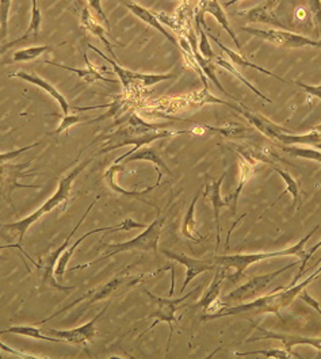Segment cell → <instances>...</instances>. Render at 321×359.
<instances>
[{
  "label": "cell",
  "mask_w": 321,
  "mask_h": 359,
  "mask_svg": "<svg viewBox=\"0 0 321 359\" xmlns=\"http://www.w3.org/2000/svg\"><path fill=\"white\" fill-rule=\"evenodd\" d=\"M209 36H210V39H212V40L214 41V42L220 46L221 49H222V52H224V53H226V56L232 60V62H235L236 65H240V67H248V68H254V69H257V71H259V72H263V74H266V75H268V76H273V78L280 80L282 83H287V84H290V80L283 79L281 76L275 75L274 72H271V71H268V69H264V68H261L259 65H255V64H252V62L245 60L243 56L238 55V53H236V52H233V50H231L229 48H226V46H225V45H224L219 39H216V36H213V34H209Z\"/></svg>",
  "instance_id": "obj_26"
},
{
  "label": "cell",
  "mask_w": 321,
  "mask_h": 359,
  "mask_svg": "<svg viewBox=\"0 0 321 359\" xmlns=\"http://www.w3.org/2000/svg\"><path fill=\"white\" fill-rule=\"evenodd\" d=\"M13 0H0V39L4 40L8 33V18Z\"/></svg>",
  "instance_id": "obj_38"
},
{
  "label": "cell",
  "mask_w": 321,
  "mask_h": 359,
  "mask_svg": "<svg viewBox=\"0 0 321 359\" xmlns=\"http://www.w3.org/2000/svg\"><path fill=\"white\" fill-rule=\"evenodd\" d=\"M252 325L261 332V335L255 337V338H250L245 340L248 341H257V340L273 339L278 340L283 344V348L292 351V347L297 346V344H308L312 346L317 350L319 357L321 355V338H308V337H300V335H293V334H278V332H273V331H267L264 328L259 327L258 324L252 323Z\"/></svg>",
  "instance_id": "obj_14"
},
{
  "label": "cell",
  "mask_w": 321,
  "mask_h": 359,
  "mask_svg": "<svg viewBox=\"0 0 321 359\" xmlns=\"http://www.w3.org/2000/svg\"><path fill=\"white\" fill-rule=\"evenodd\" d=\"M10 76L25 80V81H27V83H32V84L40 87L41 90H43L48 95H50L53 100L59 103V106H60L64 116H68V114H69V109H71V107H69L68 100H65V97L61 95L60 93L56 90V87L52 86L49 81L42 79L41 76L36 75V74H27V72H23V71L15 72V74H13V75H10Z\"/></svg>",
  "instance_id": "obj_19"
},
{
  "label": "cell",
  "mask_w": 321,
  "mask_h": 359,
  "mask_svg": "<svg viewBox=\"0 0 321 359\" xmlns=\"http://www.w3.org/2000/svg\"><path fill=\"white\" fill-rule=\"evenodd\" d=\"M202 191H203V189H201L196 194L194 200L190 203V206H189V209L186 212V216H184L183 224H182V233L187 239L196 240V236L201 240H205L207 238V236H202L201 233L196 228V225H197V221H196V205H197V202H198L200 197H201Z\"/></svg>",
  "instance_id": "obj_25"
},
{
  "label": "cell",
  "mask_w": 321,
  "mask_h": 359,
  "mask_svg": "<svg viewBox=\"0 0 321 359\" xmlns=\"http://www.w3.org/2000/svg\"><path fill=\"white\" fill-rule=\"evenodd\" d=\"M120 1L126 8H129V11H130L132 14H135L139 20L145 22L148 26L156 29L167 40L170 41V42H172L177 48H179V41L177 40V37H175L172 33H170V32L163 26L161 20H159V17H158L156 14L151 13L149 10H146L145 7H142V6L137 4V3H132V1H126V0H120Z\"/></svg>",
  "instance_id": "obj_18"
},
{
  "label": "cell",
  "mask_w": 321,
  "mask_h": 359,
  "mask_svg": "<svg viewBox=\"0 0 321 359\" xmlns=\"http://www.w3.org/2000/svg\"><path fill=\"white\" fill-rule=\"evenodd\" d=\"M142 290H144V293L148 296V299L151 301V312H149V315L145 319L155 318L156 321L146 331H144L141 334L140 338L144 337L148 331H151L153 327H156L160 321L167 323L168 327H170V337H168V343H167V353H168L170 351V346H171V339H172V332H174V324H178L177 320H175V313H177L178 305L182 304L184 299H189L194 292L187 293L186 296H183L181 299H163V297L155 296L153 293H151L145 287H142Z\"/></svg>",
  "instance_id": "obj_7"
},
{
  "label": "cell",
  "mask_w": 321,
  "mask_h": 359,
  "mask_svg": "<svg viewBox=\"0 0 321 359\" xmlns=\"http://www.w3.org/2000/svg\"><path fill=\"white\" fill-rule=\"evenodd\" d=\"M81 120H84L81 116H62V120H61L60 125L57 126V129L53 132V133H49L50 136H59L61 133H67L68 129L76 123H81Z\"/></svg>",
  "instance_id": "obj_40"
},
{
  "label": "cell",
  "mask_w": 321,
  "mask_h": 359,
  "mask_svg": "<svg viewBox=\"0 0 321 359\" xmlns=\"http://www.w3.org/2000/svg\"><path fill=\"white\" fill-rule=\"evenodd\" d=\"M161 252L168 258V259L174 260L177 263H181L184 267H186V278L183 282V286H182L181 292L183 293L187 287V285L194 280L196 277H198L202 273H209V271H213L217 269L216 264H210L205 260L194 259V258H190L184 254H175V252H171L168 250H161Z\"/></svg>",
  "instance_id": "obj_15"
},
{
  "label": "cell",
  "mask_w": 321,
  "mask_h": 359,
  "mask_svg": "<svg viewBox=\"0 0 321 359\" xmlns=\"http://www.w3.org/2000/svg\"><path fill=\"white\" fill-rule=\"evenodd\" d=\"M87 3L91 6V8L94 11H97V14L101 17V20H103V23L107 26V30H110V23H109V18L107 15L104 14L103 11V7H102V0H87Z\"/></svg>",
  "instance_id": "obj_42"
},
{
  "label": "cell",
  "mask_w": 321,
  "mask_h": 359,
  "mask_svg": "<svg viewBox=\"0 0 321 359\" xmlns=\"http://www.w3.org/2000/svg\"><path fill=\"white\" fill-rule=\"evenodd\" d=\"M41 144H42L41 141H37V142H34V144H32V145H27V147L20 148V149H15V151H10V152L0 154V175L4 174V170H6L7 167H13V165L10 164L11 160L18 158L23 152H26V151H29V149H33V148L39 147Z\"/></svg>",
  "instance_id": "obj_37"
},
{
  "label": "cell",
  "mask_w": 321,
  "mask_h": 359,
  "mask_svg": "<svg viewBox=\"0 0 321 359\" xmlns=\"http://www.w3.org/2000/svg\"><path fill=\"white\" fill-rule=\"evenodd\" d=\"M23 41V39L20 37V39H18V40H14L11 41V42H7V43H3V45H0V56L1 55H4L10 48H13L14 45H17L18 42H22Z\"/></svg>",
  "instance_id": "obj_44"
},
{
  "label": "cell",
  "mask_w": 321,
  "mask_h": 359,
  "mask_svg": "<svg viewBox=\"0 0 321 359\" xmlns=\"http://www.w3.org/2000/svg\"><path fill=\"white\" fill-rule=\"evenodd\" d=\"M41 26H42V13L39 7V0H32V17H30L27 30L22 36L23 41L37 40L40 36Z\"/></svg>",
  "instance_id": "obj_30"
},
{
  "label": "cell",
  "mask_w": 321,
  "mask_h": 359,
  "mask_svg": "<svg viewBox=\"0 0 321 359\" xmlns=\"http://www.w3.org/2000/svg\"><path fill=\"white\" fill-rule=\"evenodd\" d=\"M282 151L290 156L300 159L315 160L321 163V151L317 148H306L299 145H280Z\"/></svg>",
  "instance_id": "obj_31"
},
{
  "label": "cell",
  "mask_w": 321,
  "mask_h": 359,
  "mask_svg": "<svg viewBox=\"0 0 321 359\" xmlns=\"http://www.w3.org/2000/svg\"><path fill=\"white\" fill-rule=\"evenodd\" d=\"M290 84L299 86L309 97L319 98L321 100V84L320 86H308V84L301 83V81H297V80H290Z\"/></svg>",
  "instance_id": "obj_41"
},
{
  "label": "cell",
  "mask_w": 321,
  "mask_h": 359,
  "mask_svg": "<svg viewBox=\"0 0 321 359\" xmlns=\"http://www.w3.org/2000/svg\"><path fill=\"white\" fill-rule=\"evenodd\" d=\"M81 26L83 30L94 34L95 37H98L100 40L103 42V45L107 48L109 53L111 55V59L116 60V55L113 52V43L106 39V30L102 27L101 25L98 23V20H94L93 14L90 13V10L87 7H83L81 13Z\"/></svg>",
  "instance_id": "obj_23"
},
{
  "label": "cell",
  "mask_w": 321,
  "mask_h": 359,
  "mask_svg": "<svg viewBox=\"0 0 321 359\" xmlns=\"http://www.w3.org/2000/svg\"><path fill=\"white\" fill-rule=\"evenodd\" d=\"M156 210H158V219H155L151 225H146L145 231L136 236L135 239L129 240V241H125V243H118V244H102L101 247H106L107 250H111L110 252H107L106 255H103L98 259L91 260L88 263H84L81 266H76L72 269V271L75 270H81V269H86V267H90L98 262L102 260L109 259L117 254L121 252H129V251H141V252H155L158 255V243L160 239L161 228L164 225V221L165 219L161 217L160 209L156 206Z\"/></svg>",
  "instance_id": "obj_5"
},
{
  "label": "cell",
  "mask_w": 321,
  "mask_h": 359,
  "mask_svg": "<svg viewBox=\"0 0 321 359\" xmlns=\"http://www.w3.org/2000/svg\"><path fill=\"white\" fill-rule=\"evenodd\" d=\"M100 200V197L97 198V201ZM97 201H94L90 206H88V209L86 210V213L81 216V221L78 222V225L71 231V233L67 236V239L64 241V244H61L60 247L57 248V250H53V252L52 254H49L46 258L43 260H41V263L37 264V267L43 271V277H42V285H45V283H50V286L53 287V289H57V290H61V292H69V290H75L76 287L75 286H62L60 283H57L55 278H53V273H55V269H56V264H57V262L60 259L61 254L65 251V248L68 247V243H69V240L72 239V236L78 232V229H79V226H81V224H83V221L87 219V216H88V213L91 212V209H93V206L97 203Z\"/></svg>",
  "instance_id": "obj_11"
},
{
  "label": "cell",
  "mask_w": 321,
  "mask_h": 359,
  "mask_svg": "<svg viewBox=\"0 0 321 359\" xmlns=\"http://www.w3.org/2000/svg\"><path fill=\"white\" fill-rule=\"evenodd\" d=\"M216 65H220V67H222L224 69H226L228 72H231L233 76H236L238 79L240 80L241 83H243L244 86H247L251 91H254L259 98L271 103V100H270V98H267L264 94H261V91H259L257 87H254V84H251L248 80L245 79V78L241 75L240 72L235 68V65H232L229 61H226L225 59H222V57H216Z\"/></svg>",
  "instance_id": "obj_33"
},
{
  "label": "cell",
  "mask_w": 321,
  "mask_h": 359,
  "mask_svg": "<svg viewBox=\"0 0 321 359\" xmlns=\"http://www.w3.org/2000/svg\"><path fill=\"white\" fill-rule=\"evenodd\" d=\"M205 129H209V130H213V132H217L221 133L226 137H231V139H243V137H251V135L248 133L247 135V129L243 128L241 125L238 123H228L226 128H212V126H203Z\"/></svg>",
  "instance_id": "obj_35"
},
{
  "label": "cell",
  "mask_w": 321,
  "mask_h": 359,
  "mask_svg": "<svg viewBox=\"0 0 321 359\" xmlns=\"http://www.w3.org/2000/svg\"><path fill=\"white\" fill-rule=\"evenodd\" d=\"M126 163H132V161H136V160H145V161H149V163H153L156 165V168H159L161 171H164L167 175L172 177V171L168 168V165L163 161L161 159L159 152L155 149V148H151V147H141L136 152H133L132 155H129L126 158Z\"/></svg>",
  "instance_id": "obj_24"
},
{
  "label": "cell",
  "mask_w": 321,
  "mask_h": 359,
  "mask_svg": "<svg viewBox=\"0 0 321 359\" xmlns=\"http://www.w3.org/2000/svg\"><path fill=\"white\" fill-rule=\"evenodd\" d=\"M197 10H200L203 14L207 13V14H210L212 17H214L216 20L222 26V29L231 36V39L238 45V49L241 50L239 39H238L236 34L233 33V30H232V27H231V25H229V20L226 18V13L224 11V8H222V6L219 3V0H200V3H198V6H197Z\"/></svg>",
  "instance_id": "obj_21"
},
{
  "label": "cell",
  "mask_w": 321,
  "mask_h": 359,
  "mask_svg": "<svg viewBox=\"0 0 321 359\" xmlns=\"http://www.w3.org/2000/svg\"><path fill=\"white\" fill-rule=\"evenodd\" d=\"M236 357H248V355H263L266 358L289 359L301 358V355L289 351L286 348H273V350H258V351H248V353H235Z\"/></svg>",
  "instance_id": "obj_32"
},
{
  "label": "cell",
  "mask_w": 321,
  "mask_h": 359,
  "mask_svg": "<svg viewBox=\"0 0 321 359\" xmlns=\"http://www.w3.org/2000/svg\"><path fill=\"white\" fill-rule=\"evenodd\" d=\"M319 225L312 231L309 232L303 239L300 240L296 245L293 247H289V248H285V250H278L275 252H263V254H238V255H216L213 260L217 266H222L225 267L226 270L228 269H235L236 270V274L235 276H231V277H226L228 280H240L241 276L244 274V271L247 270L248 266L254 264V263H258L264 259H271V258H277V257H297L301 259V267H300V271L299 274L296 276V278L293 280V285L300 280L302 277V274L305 273V267H306V263L310 259V255L305 251V244L308 243V240L310 239L313 236V233H316L319 231Z\"/></svg>",
  "instance_id": "obj_4"
},
{
  "label": "cell",
  "mask_w": 321,
  "mask_h": 359,
  "mask_svg": "<svg viewBox=\"0 0 321 359\" xmlns=\"http://www.w3.org/2000/svg\"><path fill=\"white\" fill-rule=\"evenodd\" d=\"M165 126L167 125L145 122L141 118L140 116L132 114L129 117V121H128L126 125L121 126L113 133L104 135L103 137L93 141L91 145L95 144L97 141H106L104 145L97 152V155H102V154H107V152H111L114 149H118L121 147L133 144L135 148L132 151H129L128 154H123L118 159L114 160V164H120L122 160L126 159L129 155L136 152L139 148L144 147V145H148L153 141L167 139V137H174V136H178V135H191V133H194V132H190V130H168V129H165Z\"/></svg>",
  "instance_id": "obj_1"
},
{
  "label": "cell",
  "mask_w": 321,
  "mask_h": 359,
  "mask_svg": "<svg viewBox=\"0 0 321 359\" xmlns=\"http://www.w3.org/2000/svg\"><path fill=\"white\" fill-rule=\"evenodd\" d=\"M312 130H315V132H317L319 135H321V123L320 125H317V126H315Z\"/></svg>",
  "instance_id": "obj_46"
},
{
  "label": "cell",
  "mask_w": 321,
  "mask_h": 359,
  "mask_svg": "<svg viewBox=\"0 0 321 359\" xmlns=\"http://www.w3.org/2000/svg\"><path fill=\"white\" fill-rule=\"evenodd\" d=\"M129 270H130V267L126 269L123 273H121L120 276H116L113 280H109L107 283L102 285L100 287H95L94 290H90L88 293H86L81 299H75V301H74L72 304H69L68 306L62 308L59 312H56L55 315L49 316L48 319L42 320L40 323H37L36 325L45 324L46 321H49V320L59 316L64 311H68L69 308H72V306H75V305H78V304H81V302H84V308H87V306H90V305H93L95 301H102V299H109V297L117 294V293L120 292L121 287H125V286H126V287H130V286L136 285V283L141 280V277H132V276H129V273H128Z\"/></svg>",
  "instance_id": "obj_6"
},
{
  "label": "cell",
  "mask_w": 321,
  "mask_h": 359,
  "mask_svg": "<svg viewBox=\"0 0 321 359\" xmlns=\"http://www.w3.org/2000/svg\"><path fill=\"white\" fill-rule=\"evenodd\" d=\"M271 168H273L275 172H278V174L281 175L282 180H285V184H286V191H283L281 196H280V198H278L277 201L281 200L285 193H290V194L293 196V203H292V206H296V209L299 210V209L301 208L302 205L301 184H300L299 182H296L294 178H293V177H292L289 172L283 171V170H281L280 167H277L275 164H271ZM277 201L273 203V206L277 203Z\"/></svg>",
  "instance_id": "obj_27"
},
{
  "label": "cell",
  "mask_w": 321,
  "mask_h": 359,
  "mask_svg": "<svg viewBox=\"0 0 321 359\" xmlns=\"http://www.w3.org/2000/svg\"><path fill=\"white\" fill-rule=\"evenodd\" d=\"M48 50H50V46H48V45L25 48V49L17 50V52L13 55V60L17 61V62L36 60L37 57H40L41 55H43V53L48 52Z\"/></svg>",
  "instance_id": "obj_34"
},
{
  "label": "cell",
  "mask_w": 321,
  "mask_h": 359,
  "mask_svg": "<svg viewBox=\"0 0 321 359\" xmlns=\"http://www.w3.org/2000/svg\"><path fill=\"white\" fill-rule=\"evenodd\" d=\"M225 278H226V269L222 267V266L217 267V269H216V277L213 278L212 285L209 286V289L206 290L205 296L197 302L196 306H197V308H206V306L210 305L214 299H219V296H220L221 285H222V282H224Z\"/></svg>",
  "instance_id": "obj_28"
},
{
  "label": "cell",
  "mask_w": 321,
  "mask_h": 359,
  "mask_svg": "<svg viewBox=\"0 0 321 359\" xmlns=\"http://www.w3.org/2000/svg\"><path fill=\"white\" fill-rule=\"evenodd\" d=\"M91 161H93V159L81 161V164L76 165L68 175H65L64 178H61L60 182H59L57 191L53 194V197H50L49 200L46 201L39 210H36V212L32 213L30 216L20 219V221H17V222L6 224V225L1 226V232H8V235L14 238L13 240H17V245L20 247V251H22L25 255H26V252L22 250V244H23V238H25L27 229H29L34 222H37L43 215L52 212L55 208L64 206V209H65V206H67V203H68V200H69V196H71V187H72L74 180L79 177V174H81V171H83L86 167L90 165ZM26 257L29 258V255H26ZM29 259H30V258H29ZM32 262H33L36 266L39 264V263H36L34 260H32Z\"/></svg>",
  "instance_id": "obj_3"
},
{
  "label": "cell",
  "mask_w": 321,
  "mask_h": 359,
  "mask_svg": "<svg viewBox=\"0 0 321 359\" xmlns=\"http://www.w3.org/2000/svg\"><path fill=\"white\" fill-rule=\"evenodd\" d=\"M235 152H236V155H239V159H240V182H239V186H238V189L235 190V193H232V194L225 200L226 203H229L233 216H236L238 201H239V197H240L241 191H243L245 183L250 180V178L252 177V174L255 172V165H257V163H258V159L255 158V154H254V152L241 151V149H236Z\"/></svg>",
  "instance_id": "obj_16"
},
{
  "label": "cell",
  "mask_w": 321,
  "mask_h": 359,
  "mask_svg": "<svg viewBox=\"0 0 321 359\" xmlns=\"http://www.w3.org/2000/svg\"><path fill=\"white\" fill-rule=\"evenodd\" d=\"M4 334H17L22 337H27V338H34V339L48 340L52 343H65L64 340L55 338V337H45L41 334V330L39 327H33V325H22V327H11L7 330L0 331V335Z\"/></svg>",
  "instance_id": "obj_29"
},
{
  "label": "cell",
  "mask_w": 321,
  "mask_h": 359,
  "mask_svg": "<svg viewBox=\"0 0 321 359\" xmlns=\"http://www.w3.org/2000/svg\"><path fill=\"white\" fill-rule=\"evenodd\" d=\"M225 172L221 174L219 180H212L209 175H206V182H205V187H203V197L205 200L210 201L212 206H213V215H214V221H216V226H217V244L216 247L219 248L220 245L221 238V224H220V210L226 206V202L222 200L221 197V184L225 180Z\"/></svg>",
  "instance_id": "obj_17"
},
{
  "label": "cell",
  "mask_w": 321,
  "mask_h": 359,
  "mask_svg": "<svg viewBox=\"0 0 321 359\" xmlns=\"http://www.w3.org/2000/svg\"><path fill=\"white\" fill-rule=\"evenodd\" d=\"M296 264H297V262H294V263H292L289 266H285V267H282L281 270H277L274 273L264 274V276H259V277H254V278L247 280L244 285H241L238 289H235L233 292H231L229 294H226L224 297V301L226 302L225 305L229 306L231 302L241 304L245 299H254L255 296H258L263 290H266L278 276H281L283 271L294 267Z\"/></svg>",
  "instance_id": "obj_10"
},
{
  "label": "cell",
  "mask_w": 321,
  "mask_h": 359,
  "mask_svg": "<svg viewBox=\"0 0 321 359\" xmlns=\"http://www.w3.org/2000/svg\"><path fill=\"white\" fill-rule=\"evenodd\" d=\"M312 23L316 29L317 36L321 37V0H305Z\"/></svg>",
  "instance_id": "obj_39"
},
{
  "label": "cell",
  "mask_w": 321,
  "mask_h": 359,
  "mask_svg": "<svg viewBox=\"0 0 321 359\" xmlns=\"http://www.w3.org/2000/svg\"><path fill=\"white\" fill-rule=\"evenodd\" d=\"M87 48L93 49L95 53H98L101 56L102 59H104L109 64H111L116 74L120 76L121 83H122L125 91H128V93L133 91L136 87H151V86H155L160 81H164V80H171L175 78L174 74L149 75V74H139V72H135V71L125 69L114 59H109L97 46L91 45V43H87Z\"/></svg>",
  "instance_id": "obj_9"
},
{
  "label": "cell",
  "mask_w": 321,
  "mask_h": 359,
  "mask_svg": "<svg viewBox=\"0 0 321 359\" xmlns=\"http://www.w3.org/2000/svg\"><path fill=\"white\" fill-rule=\"evenodd\" d=\"M280 3V0H267L261 6L250 10L248 13H239V15L245 17L250 22H261V23H270L282 27L283 23L278 20L275 14V7Z\"/></svg>",
  "instance_id": "obj_20"
},
{
  "label": "cell",
  "mask_w": 321,
  "mask_h": 359,
  "mask_svg": "<svg viewBox=\"0 0 321 359\" xmlns=\"http://www.w3.org/2000/svg\"><path fill=\"white\" fill-rule=\"evenodd\" d=\"M238 1H241V0H229L228 3H226V7H229V6H232V4H235V3H238Z\"/></svg>",
  "instance_id": "obj_47"
},
{
  "label": "cell",
  "mask_w": 321,
  "mask_h": 359,
  "mask_svg": "<svg viewBox=\"0 0 321 359\" xmlns=\"http://www.w3.org/2000/svg\"><path fill=\"white\" fill-rule=\"evenodd\" d=\"M196 27H197V32H198V34H200V45H198L200 53H201L205 59H207V60H214L216 56H214V53H213V50H212V48H210V43H209V40H207V34L205 33V29H206V30H209V29L205 27V26H202L201 22L197 20H196Z\"/></svg>",
  "instance_id": "obj_36"
},
{
  "label": "cell",
  "mask_w": 321,
  "mask_h": 359,
  "mask_svg": "<svg viewBox=\"0 0 321 359\" xmlns=\"http://www.w3.org/2000/svg\"><path fill=\"white\" fill-rule=\"evenodd\" d=\"M137 228H146V225H145V224H140V222H136L135 219L129 217V219H123L118 225L107 226V228H97V229H93V231L87 232L86 235H83L81 238L76 240V243L72 244L69 248H68V247L65 248V251L61 254L60 259H59L57 264H56L55 274H56L57 277H60V278L64 277L65 270H67V264H68V262L71 259V257L75 254V251H76V248L79 247V244L87 239L88 236H91V235H94V233H98V232H118V231H130V229H137Z\"/></svg>",
  "instance_id": "obj_12"
},
{
  "label": "cell",
  "mask_w": 321,
  "mask_h": 359,
  "mask_svg": "<svg viewBox=\"0 0 321 359\" xmlns=\"http://www.w3.org/2000/svg\"><path fill=\"white\" fill-rule=\"evenodd\" d=\"M83 59H84V61H86V65H87V68H84V69H81V68H72V67L62 65V64H57V62H53V61H46V62H48V64H50V65H55V67L62 68V69H65V71H69V72L76 74V75H78L83 81H86L87 84H91V83L98 81V80L106 81V83H113V84H117V83H118V80L109 79V78H106V76H102L101 74L94 68V65H93V64L90 62V60H88V56H87V53H86V52L83 53Z\"/></svg>",
  "instance_id": "obj_22"
},
{
  "label": "cell",
  "mask_w": 321,
  "mask_h": 359,
  "mask_svg": "<svg viewBox=\"0 0 321 359\" xmlns=\"http://www.w3.org/2000/svg\"><path fill=\"white\" fill-rule=\"evenodd\" d=\"M109 305H106L101 312L97 315V318L83 324L81 327L75 330H68V331H60V330H46V334L50 337L62 339L65 343H72V344H86L87 341L94 339L97 335V323L104 315L107 311Z\"/></svg>",
  "instance_id": "obj_13"
},
{
  "label": "cell",
  "mask_w": 321,
  "mask_h": 359,
  "mask_svg": "<svg viewBox=\"0 0 321 359\" xmlns=\"http://www.w3.org/2000/svg\"><path fill=\"white\" fill-rule=\"evenodd\" d=\"M321 274V266L306 280H302L301 283H294L293 286H289L287 289H278L274 290L271 294H267L261 299H254L248 304L241 302L239 305L235 306H225L221 309L220 312L214 315H205L202 316V320H214L220 318H226V316H244V318H251V316H261L266 313H274L281 321H285L282 318L281 311L283 308L289 306L294 299L299 297V294L302 290L312 282L316 280Z\"/></svg>",
  "instance_id": "obj_2"
},
{
  "label": "cell",
  "mask_w": 321,
  "mask_h": 359,
  "mask_svg": "<svg viewBox=\"0 0 321 359\" xmlns=\"http://www.w3.org/2000/svg\"><path fill=\"white\" fill-rule=\"evenodd\" d=\"M299 299H302L305 304H308L309 306H312L319 315L321 316V308H320V302L319 301H316V299H313V297H310L309 296V293L308 292H305V289L302 290L301 293L299 294Z\"/></svg>",
  "instance_id": "obj_43"
},
{
  "label": "cell",
  "mask_w": 321,
  "mask_h": 359,
  "mask_svg": "<svg viewBox=\"0 0 321 359\" xmlns=\"http://www.w3.org/2000/svg\"><path fill=\"white\" fill-rule=\"evenodd\" d=\"M321 247V240L320 241H319V243H317V244H316V245H313V247H312V248H310V250H309V251H308V254H309V255H310V257H312V255H313V254H315V252H316V251H317V250H319V248H320Z\"/></svg>",
  "instance_id": "obj_45"
},
{
  "label": "cell",
  "mask_w": 321,
  "mask_h": 359,
  "mask_svg": "<svg viewBox=\"0 0 321 359\" xmlns=\"http://www.w3.org/2000/svg\"><path fill=\"white\" fill-rule=\"evenodd\" d=\"M243 32L250 33L251 36L259 37L261 40L268 41L270 43H274L278 48H285V49H301V48H319L321 49V41L312 40L306 36L286 32V30H275V29H255L250 26H243Z\"/></svg>",
  "instance_id": "obj_8"
}]
</instances>
